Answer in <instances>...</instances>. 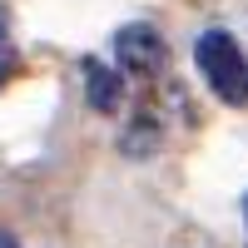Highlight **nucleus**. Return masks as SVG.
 I'll use <instances>...</instances> for the list:
<instances>
[{
    "label": "nucleus",
    "instance_id": "nucleus-1",
    "mask_svg": "<svg viewBox=\"0 0 248 248\" xmlns=\"http://www.w3.org/2000/svg\"><path fill=\"white\" fill-rule=\"evenodd\" d=\"M194 55H199V70H203V79L214 85L218 99H229V105H248V60H243L238 40H233L229 30H203L199 45H194Z\"/></svg>",
    "mask_w": 248,
    "mask_h": 248
},
{
    "label": "nucleus",
    "instance_id": "nucleus-4",
    "mask_svg": "<svg viewBox=\"0 0 248 248\" xmlns=\"http://www.w3.org/2000/svg\"><path fill=\"white\" fill-rule=\"evenodd\" d=\"M10 70H15V50H10V40L0 35V85L10 79Z\"/></svg>",
    "mask_w": 248,
    "mask_h": 248
},
{
    "label": "nucleus",
    "instance_id": "nucleus-3",
    "mask_svg": "<svg viewBox=\"0 0 248 248\" xmlns=\"http://www.w3.org/2000/svg\"><path fill=\"white\" fill-rule=\"evenodd\" d=\"M119 94H124V85H119V75L109 70V65H99V60H90L85 65V99L94 109H119Z\"/></svg>",
    "mask_w": 248,
    "mask_h": 248
},
{
    "label": "nucleus",
    "instance_id": "nucleus-2",
    "mask_svg": "<svg viewBox=\"0 0 248 248\" xmlns=\"http://www.w3.org/2000/svg\"><path fill=\"white\" fill-rule=\"evenodd\" d=\"M114 50H119V60L129 70H159L164 65V40L149 30V25H124L119 35H114Z\"/></svg>",
    "mask_w": 248,
    "mask_h": 248
},
{
    "label": "nucleus",
    "instance_id": "nucleus-6",
    "mask_svg": "<svg viewBox=\"0 0 248 248\" xmlns=\"http://www.w3.org/2000/svg\"><path fill=\"white\" fill-rule=\"evenodd\" d=\"M243 209H248V199H243Z\"/></svg>",
    "mask_w": 248,
    "mask_h": 248
},
{
    "label": "nucleus",
    "instance_id": "nucleus-5",
    "mask_svg": "<svg viewBox=\"0 0 248 248\" xmlns=\"http://www.w3.org/2000/svg\"><path fill=\"white\" fill-rule=\"evenodd\" d=\"M0 248H20V243H15V238H10V233H0Z\"/></svg>",
    "mask_w": 248,
    "mask_h": 248
}]
</instances>
